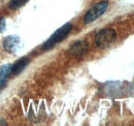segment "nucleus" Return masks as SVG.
Instances as JSON below:
<instances>
[{
  "label": "nucleus",
  "mask_w": 134,
  "mask_h": 126,
  "mask_svg": "<svg viewBox=\"0 0 134 126\" xmlns=\"http://www.w3.org/2000/svg\"><path fill=\"white\" fill-rule=\"evenodd\" d=\"M72 29V25L71 23H67L64 26L60 27L57 31H55V33H53L51 35V37L42 45V50L43 51H48V50H51L52 48H54L57 44L61 43L67 35L70 33Z\"/></svg>",
  "instance_id": "f257e3e1"
},
{
  "label": "nucleus",
  "mask_w": 134,
  "mask_h": 126,
  "mask_svg": "<svg viewBox=\"0 0 134 126\" xmlns=\"http://www.w3.org/2000/svg\"><path fill=\"white\" fill-rule=\"evenodd\" d=\"M108 8V1L103 0L100 1L96 4H94L87 13L84 17V23L85 24H90L92 22H94L95 20H97L98 18H100Z\"/></svg>",
  "instance_id": "f03ea898"
},
{
  "label": "nucleus",
  "mask_w": 134,
  "mask_h": 126,
  "mask_svg": "<svg viewBox=\"0 0 134 126\" xmlns=\"http://www.w3.org/2000/svg\"><path fill=\"white\" fill-rule=\"evenodd\" d=\"M117 38V32L111 28L107 29H102L94 37V41L96 46L100 48H106L110 46Z\"/></svg>",
  "instance_id": "7ed1b4c3"
},
{
  "label": "nucleus",
  "mask_w": 134,
  "mask_h": 126,
  "mask_svg": "<svg viewBox=\"0 0 134 126\" xmlns=\"http://www.w3.org/2000/svg\"><path fill=\"white\" fill-rule=\"evenodd\" d=\"M89 50V45L85 40H79L75 41L72 46H70L68 50V54L72 57H82L88 52Z\"/></svg>",
  "instance_id": "20e7f679"
},
{
  "label": "nucleus",
  "mask_w": 134,
  "mask_h": 126,
  "mask_svg": "<svg viewBox=\"0 0 134 126\" xmlns=\"http://www.w3.org/2000/svg\"><path fill=\"white\" fill-rule=\"evenodd\" d=\"M20 44V38L16 35H10L4 38L3 40V49L8 53H15Z\"/></svg>",
  "instance_id": "39448f33"
},
{
  "label": "nucleus",
  "mask_w": 134,
  "mask_h": 126,
  "mask_svg": "<svg viewBox=\"0 0 134 126\" xmlns=\"http://www.w3.org/2000/svg\"><path fill=\"white\" fill-rule=\"evenodd\" d=\"M12 75V65L10 64H5L0 66V90L3 88L5 85L8 77Z\"/></svg>",
  "instance_id": "423d86ee"
},
{
  "label": "nucleus",
  "mask_w": 134,
  "mask_h": 126,
  "mask_svg": "<svg viewBox=\"0 0 134 126\" xmlns=\"http://www.w3.org/2000/svg\"><path fill=\"white\" fill-rule=\"evenodd\" d=\"M29 64V59L28 58H22L20 60H18L16 63H14V65H12V74L13 75H19L21 74L26 66Z\"/></svg>",
  "instance_id": "0eeeda50"
},
{
  "label": "nucleus",
  "mask_w": 134,
  "mask_h": 126,
  "mask_svg": "<svg viewBox=\"0 0 134 126\" xmlns=\"http://www.w3.org/2000/svg\"><path fill=\"white\" fill-rule=\"evenodd\" d=\"M28 0H10L8 2V8L12 10H16L18 8H20L21 6H23Z\"/></svg>",
  "instance_id": "6e6552de"
},
{
  "label": "nucleus",
  "mask_w": 134,
  "mask_h": 126,
  "mask_svg": "<svg viewBox=\"0 0 134 126\" xmlns=\"http://www.w3.org/2000/svg\"><path fill=\"white\" fill-rule=\"evenodd\" d=\"M5 27H6V21H5V19H4V18L0 17V34L4 31Z\"/></svg>",
  "instance_id": "1a4fd4ad"
}]
</instances>
